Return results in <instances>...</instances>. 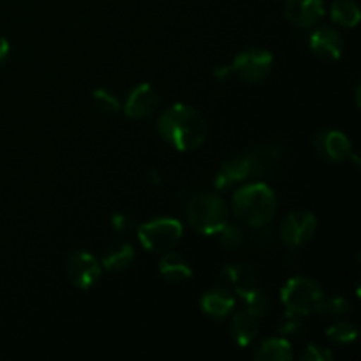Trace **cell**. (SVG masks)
I'll return each instance as SVG.
<instances>
[{
    "label": "cell",
    "mask_w": 361,
    "mask_h": 361,
    "mask_svg": "<svg viewBox=\"0 0 361 361\" xmlns=\"http://www.w3.org/2000/svg\"><path fill=\"white\" fill-rule=\"evenodd\" d=\"M282 155H284V150L279 145L264 143L252 147L245 154L236 155L222 164L221 171L214 180L215 189L226 190L235 183L243 182L249 176L264 178V176L274 175L281 166Z\"/></svg>",
    "instance_id": "1"
},
{
    "label": "cell",
    "mask_w": 361,
    "mask_h": 361,
    "mask_svg": "<svg viewBox=\"0 0 361 361\" xmlns=\"http://www.w3.org/2000/svg\"><path fill=\"white\" fill-rule=\"evenodd\" d=\"M159 134L166 143L180 152L196 150L207 140L208 126L197 109L185 104H175L164 111L157 123Z\"/></svg>",
    "instance_id": "2"
},
{
    "label": "cell",
    "mask_w": 361,
    "mask_h": 361,
    "mask_svg": "<svg viewBox=\"0 0 361 361\" xmlns=\"http://www.w3.org/2000/svg\"><path fill=\"white\" fill-rule=\"evenodd\" d=\"M233 214L249 228L268 226L277 214V196L263 182H254L236 190L231 201Z\"/></svg>",
    "instance_id": "3"
},
{
    "label": "cell",
    "mask_w": 361,
    "mask_h": 361,
    "mask_svg": "<svg viewBox=\"0 0 361 361\" xmlns=\"http://www.w3.org/2000/svg\"><path fill=\"white\" fill-rule=\"evenodd\" d=\"M187 221L196 231L203 235H217L229 219V210L226 201L219 194L201 192L196 194L187 203Z\"/></svg>",
    "instance_id": "4"
},
{
    "label": "cell",
    "mask_w": 361,
    "mask_h": 361,
    "mask_svg": "<svg viewBox=\"0 0 361 361\" xmlns=\"http://www.w3.org/2000/svg\"><path fill=\"white\" fill-rule=\"evenodd\" d=\"M323 296V288L309 277L289 279L281 291V300L286 309L302 314V316L316 312Z\"/></svg>",
    "instance_id": "5"
},
{
    "label": "cell",
    "mask_w": 361,
    "mask_h": 361,
    "mask_svg": "<svg viewBox=\"0 0 361 361\" xmlns=\"http://www.w3.org/2000/svg\"><path fill=\"white\" fill-rule=\"evenodd\" d=\"M137 238L150 252H169L182 238V224L176 219H155L137 228Z\"/></svg>",
    "instance_id": "6"
},
{
    "label": "cell",
    "mask_w": 361,
    "mask_h": 361,
    "mask_svg": "<svg viewBox=\"0 0 361 361\" xmlns=\"http://www.w3.org/2000/svg\"><path fill=\"white\" fill-rule=\"evenodd\" d=\"M271 63H274V55L270 51L250 48L236 55L229 67H231V73H235L245 83H259L267 80L268 74L271 73Z\"/></svg>",
    "instance_id": "7"
},
{
    "label": "cell",
    "mask_w": 361,
    "mask_h": 361,
    "mask_svg": "<svg viewBox=\"0 0 361 361\" xmlns=\"http://www.w3.org/2000/svg\"><path fill=\"white\" fill-rule=\"evenodd\" d=\"M317 222L310 212H293L282 221L281 238L288 247H302L314 238Z\"/></svg>",
    "instance_id": "8"
},
{
    "label": "cell",
    "mask_w": 361,
    "mask_h": 361,
    "mask_svg": "<svg viewBox=\"0 0 361 361\" xmlns=\"http://www.w3.org/2000/svg\"><path fill=\"white\" fill-rule=\"evenodd\" d=\"M314 150L323 161L342 162L351 157V141L341 130L323 129L314 136Z\"/></svg>",
    "instance_id": "9"
},
{
    "label": "cell",
    "mask_w": 361,
    "mask_h": 361,
    "mask_svg": "<svg viewBox=\"0 0 361 361\" xmlns=\"http://www.w3.org/2000/svg\"><path fill=\"white\" fill-rule=\"evenodd\" d=\"M69 281L78 289H88L101 277V264L92 254L74 252L66 264Z\"/></svg>",
    "instance_id": "10"
},
{
    "label": "cell",
    "mask_w": 361,
    "mask_h": 361,
    "mask_svg": "<svg viewBox=\"0 0 361 361\" xmlns=\"http://www.w3.org/2000/svg\"><path fill=\"white\" fill-rule=\"evenodd\" d=\"M286 18L298 28H310L324 16L323 0H286Z\"/></svg>",
    "instance_id": "11"
},
{
    "label": "cell",
    "mask_w": 361,
    "mask_h": 361,
    "mask_svg": "<svg viewBox=\"0 0 361 361\" xmlns=\"http://www.w3.org/2000/svg\"><path fill=\"white\" fill-rule=\"evenodd\" d=\"M159 108V94L152 85L141 83L129 92L126 101V115L129 118H147Z\"/></svg>",
    "instance_id": "12"
},
{
    "label": "cell",
    "mask_w": 361,
    "mask_h": 361,
    "mask_svg": "<svg viewBox=\"0 0 361 361\" xmlns=\"http://www.w3.org/2000/svg\"><path fill=\"white\" fill-rule=\"evenodd\" d=\"M310 49L316 56L323 60H338L344 49L342 35L331 27H321L310 35Z\"/></svg>",
    "instance_id": "13"
},
{
    "label": "cell",
    "mask_w": 361,
    "mask_h": 361,
    "mask_svg": "<svg viewBox=\"0 0 361 361\" xmlns=\"http://www.w3.org/2000/svg\"><path fill=\"white\" fill-rule=\"evenodd\" d=\"M221 279L235 289L236 295H245V293L252 291L257 288V275L252 268L245 267V264H229L224 267L221 271Z\"/></svg>",
    "instance_id": "14"
},
{
    "label": "cell",
    "mask_w": 361,
    "mask_h": 361,
    "mask_svg": "<svg viewBox=\"0 0 361 361\" xmlns=\"http://www.w3.org/2000/svg\"><path fill=\"white\" fill-rule=\"evenodd\" d=\"M235 309V296L228 289H212L201 298V310L214 319L229 316Z\"/></svg>",
    "instance_id": "15"
},
{
    "label": "cell",
    "mask_w": 361,
    "mask_h": 361,
    "mask_svg": "<svg viewBox=\"0 0 361 361\" xmlns=\"http://www.w3.org/2000/svg\"><path fill=\"white\" fill-rule=\"evenodd\" d=\"M257 331H259V326H257L256 317L247 312H238L233 316L229 334L240 348H247V345L252 344L254 338L257 337Z\"/></svg>",
    "instance_id": "16"
},
{
    "label": "cell",
    "mask_w": 361,
    "mask_h": 361,
    "mask_svg": "<svg viewBox=\"0 0 361 361\" xmlns=\"http://www.w3.org/2000/svg\"><path fill=\"white\" fill-rule=\"evenodd\" d=\"M159 271L164 277V281L171 282V284H180L192 277V268L189 267L182 256L175 252H168L159 263Z\"/></svg>",
    "instance_id": "17"
},
{
    "label": "cell",
    "mask_w": 361,
    "mask_h": 361,
    "mask_svg": "<svg viewBox=\"0 0 361 361\" xmlns=\"http://www.w3.org/2000/svg\"><path fill=\"white\" fill-rule=\"evenodd\" d=\"M252 358L259 361H289L293 358L291 344L282 337L267 338L257 345Z\"/></svg>",
    "instance_id": "18"
},
{
    "label": "cell",
    "mask_w": 361,
    "mask_h": 361,
    "mask_svg": "<svg viewBox=\"0 0 361 361\" xmlns=\"http://www.w3.org/2000/svg\"><path fill=\"white\" fill-rule=\"evenodd\" d=\"M136 254L130 243L127 242H115L106 249L104 256H102V267L109 271H120L130 267Z\"/></svg>",
    "instance_id": "19"
},
{
    "label": "cell",
    "mask_w": 361,
    "mask_h": 361,
    "mask_svg": "<svg viewBox=\"0 0 361 361\" xmlns=\"http://www.w3.org/2000/svg\"><path fill=\"white\" fill-rule=\"evenodd\" d=\"M330 14L331 20H334L335 23L348 28L356 27V25L360 23L361 18L358 6H356V2H353V0H337V2H334Z\"/></svg>",
    "instance_id": "20"
},
{
    "label": "cell",
    "mask_w": 361,
    "mask_h": 361,
    "mask_svg": "<svg viewBox=\"0 0 361 361\" xmlns=\"http://www.w3.org/2000/svg\"><path fill=\"white\" fill-rule=\"evenodd\" d=\"M243 303H245V312L250 314L252 317H263L270 312V298L264 295L261 289H252V291L242 295Z\"/></svg>",
    "instance_id": "21"
},
{
    "label": "cell",
    "mask_w": 361,
    "mask_h": 361,
    "mask_svg": "<svg viewBox=\"0 0 361 361\" xmlns=\"http://www.w3.org/2000/svg\"><path fill=\"white\" fill-rule=\"evenodd\" d=\"M303 317L305 316H302V314L286 309V312L282 314V317L277 323V331L282 337H298L303 331V328H305Z\"/></svg>",
    "instance_id": "22"
},
{
    "label": "cell",
    "mask_w": 361,
    "mask_h": 361,
    "mask_svg": "<svg viewBox=\"0 0 361 361\" xmlns=\"http://www.w3.org/2000/svg\"><path fill=\"white\" fill-rule=\"evenodd\" d=\"M356 335H358V330H356L355 324L348 323V321H338L326 330V337L338 345L351 344Z\"/></svg>",
    "instance_id": "23"
},
{
    "label": "cell",
    "mask_w": 361,
    "mask_h": 361,
    "mask_svg": "<svg viewBox=\"0 0 361 361\" xmlns=\"http://www.w3.org/2000/svg\"><path fill=\"white\" fill-rule=\"evenodd\" d=\"M349 310H351V303H349V300L344 298V296H330V298L323 296V300L319 302V307H317L316 312L341 317V316H345Z\"/></svg>",
    "instance_id": "24"
},
{
    "label": "cell",
    "mask_w": 361,
    "mask_h": 361,
    "mask_svg": "<svg viewBox=\"0 0 361 361\" xmlns=\"http://www.w3.org/2000/svg\"><path fill=\"white\" fill-rule=\"evenodd\" d=\"M217 235H219V243H221V245L228 250L238 249V247L243 243V240H245L242 229L236 228V226H229V224H226L224 228L217 233Z\"/></svg>",
    "instance_id": "25"
},
{
    "label": "cell",
    "mask_w": 361,
    "mask_h": 361,
    "mask_svg": "<svg viewBox=\"0 0 361 361\" xmlns=\"http://www.w3.org/2000/svg\"><path fill=\"white\" fill-rule=\"evenodd\" d=\"M92 99H94L95 106L101 109L102 113L106 115H113V113H118L120 109V102L111 92L108 90H102V88H97V90L92 92Z\"/></svg>",
    "instance_id": "26"
},
{
    "label": "cell",
    "mask_w": 361,
    "mask_h": 361,
    "mask_svg": "<svg viewBox=\"0 0 361 361\" xmlns=\"http://www.w3.org/2000/svg\"><path fill=\"white\" fill-rule=\"evenodd\" d=\"M303 361H331L334 360V353L328 348H321V345L309 344L305 351L302 353Z\"/></svg>",
    "instance_id": "27"
},
{
    "label": "cell",
    "mask_w": 361,
    "mask_h": 361,
    "mask_svg": "<svg viewBox=\"0 0 361 361\" xmlns=\"http://www.w3.org/2000/svg\"><path fill=\"white\" fill-rule=\"evenodd\" d=\"M111 224L118 233H127L134 228V219L127 214H116L113 215Z\"/></svg>",
    "instance_id": "28"
},
{
    "label": "cell",
    "mask_w": 361,
    "mask_h": 361,
    "mask_svg": "<svg viewBox=\"0 0 361 361\" xmlns=\"http://www.w3.org/2000/svg\"><path fill=\"white\" fill-rule=\"evenodd\" d=\"M9 51H11L9 41L0 35V66H4V62H6L7 56H9Z\"/></svg>",
    "instance_id": "29"
},
{
    "label": "cell",
    "mask_w": 361,
    "mask_h": 361,
    "mask_svg": "<svg viewBox=\"0 0 361 361\" xmlns=\"http://www.w3.org/2000/svg\"><path fill=\"white\" fill-rule=\"evenodd\" d=\"M229 74H231V67L229 66H222L219 67V69H215V76H217V80H226Z\"/></svg>",
    "instance_id": "30"
}]
</instances>
